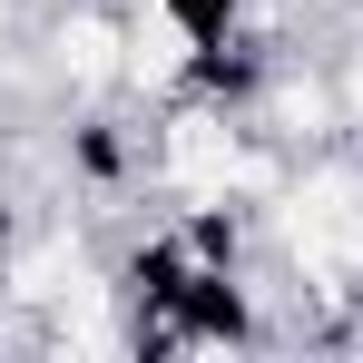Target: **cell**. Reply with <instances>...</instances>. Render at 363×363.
<instances>
[{"label":"cell","mask_w":363,"mask_h":363,"mask_svg":"<svg viewBox=\"0 0 363 363\" xmlns=\"http://www.w3.org/2000/svg\"><path fill=\"white\" fill-rule=\"evenodd\" d=\"M30 50H40V89L60 108L128 99V0H40Z\"/></svg>","instance_id":"cell-1"},{"label":"cell","mask_w":363,"mask_h":363,"mask_svg":"<svg viewBox=\"0 0 363 363\" xmlns=\"http://www.w3.org/2000/svg\"><path fill=\"white\" fill-rule=\"evenodd\" d=\"M324 69H334V99H344V128L363 138V10L334 30V50H324Z\"/></svg>","instance_id":"cell-2"}]
</instances>
